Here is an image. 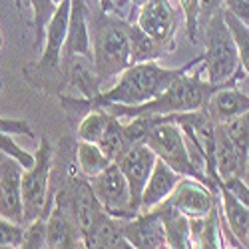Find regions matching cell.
I'll return each instance as SVG.
<instances>
[{"instance_id": "obj_15", "label": "cell", "mask_w": 249, "mask_h": 249, "mask_svg": "<svg viewBox=\"0 0 249 249\" xmlns=\"http://www.w3.org/2000/svg\"><path fill=\"white\" fill-rule=\"evenodd\" d=\"M243 78H247V76L235 78L230 84L217 88L203 106V110L210 114V118L215 124H225V122L249 112V94L239 88V82Z\"/></svg>"}, {"instance_id": "obj_11", "label": "cell", "mask_w": 249, "mask_h": 249, "mask_svg": "<svg viewBox=\"0 0 249 249\" xmlns=\"http://www.w3.org/2000/svg\"><path fill=\"white\" fill-rule=\"evenodd\" d=\"M22 174V163L0 152V215L18 223H24Z\"/></svg>"}, {"instance_id": "obj_26", "label": "cell", "mask_w": 249, "mask_h": 249, "mask_svg": "<svg viewBox=\"0 0 249 249\" xmlns=\"http://www.w3.org/2000/svg\"><path fill=\"white\" fill-rule=\"evenodd\" d=\"M219 126L223 128L227 138L235 143V148L241 152V156L247 160V156H249V112L225 122V124H219Z\"/></svg>"}, {"instance_id": "obj_37", "label": "cell", "mask_w": 249, "mask_h": 249, "mask_svg": "<svg viewBox=\"0 0 249 249\" xmlns=\"http://www.w3.org/2000/svg\"><path fill=\"white\" fill-rule=\"evenodd\" d=\"M241 178H243V181L249 185V156H247V161H245V170H243Z\"/></svg>"}, {"instance_id": "obj_16", "label": "cell", "mask_w": 249, "mask_h": 249, "mask_svg": "<svg viewBox=\"0 0 249 249\" xmlns=\"http://www.w3.org/2000/svg\"><path fill=\"white\" fill-rule=\"evenodd\" d=\"M124 221L110 215L104 210L88 230L82 233L84 235V247L88 249H132L130 241L124 235Z\"/></svg>"}, {"instance_id": "obj_30", "label": "cell", "mask_w": 249, "mask_h": 249, "mask_svg": "<svg viewBox=\"0 0 249 249\" xmlns=\"http://www.w3.org/2000/svg\"><path fill=\"white\" fill-rule=\"evenodd\" d=\"M185 20V34L192 42H197L199 34V0H178Z\"/></svg>"}, {"instance_id": "obj_27", "label": "cell", "mask_w": 249, "mask_h": 249, "mask_svg": "<svg viewBox=\"0 0 249 249\" xmlns=\"http://www.w3.org/2000/svg\"><path fill=\"white\" fill-rule=\"evenodd\" d=\"M28 4L32 8V16H34V30H36V40L34 46L40 48L44 42V32L46 26L50 22V18L56 10L58 4H54V0H28Z\"/></svg>"}, {"instance_id": "obj_29", "label": "cell", "mask_w": 249, "mask_h": 249, "mask_svg": "<svg viewBox=\"0 0 249 249\" xmlns=\"http://www.w3.org/2000/svg\"><path fill=\"white\" fill-rule=\"evenodd\" d=\"M46 217H36L26 223L24 230V249H42L46 247Z\"/></svg>"}, {"instance_id": "obj_10", "label": "cell", "mask_w": 249, "mask_h": 249, "mask_svg": "<svg viewBox=\"0 0 249 249\" xmlns=\"http://www.w3.org/2000/svg\"><path fill=\"white\" fill-rule=\"evenodd\" d=\"M158 161V156L154 154V150L148 146L146 142L136 143V146L128 148L124 152L116 163L122 170L124 178H126L130 192H132V205L134 210L140 212V203H142V192L146 188V183L154 172V165Z\"/></svg>"}, {"instance_id": "obj_32", "label": "cell", "mask_w": 249, "mask_h": 249, "mask_svg": "<svg viewBox=\"0 0 249 249\" xmlns=\"http://www.w3.org/2000/svg\"><path fill=\"white\" fill-rule=\"evenodd\" d=\"M0 132L10 134V136H28L34 140V132L26 120H16V118H0Z\"/></svg>"}, {"instance_id": "obj_13", "label": "cell", "mask_w": 249, "mask_h": 249, "mask_svg": "<svg viewBox=\"0 0 249 249\" xmlns=\"http://www.w3.org/2000/svg\"><path fill=\"white\" fill-rule=\"evenodd\" d=\"M124 235L132 249H163L168 247V235L161 213L158 210L140 212L124 221Z\"/></svg>"}, {"instance_id": "obj_17", "label": "cell", "mask_w": 249, "mask_h": 249, "mask_svg": "<svg viewBox=\"0 0 249 249\" xmlns=\"http://www.w3.org/2000/svg\"><path fill=\"white\" fill-rule=\"evenodd\" d=\"M179 181H181V176L176 170H172L165 161L158 160L154 165V172L146 183V188L142 192L140 212H150L154 207L161 205L163 201H168Z\"/></svg>"}, {"instance_id": "obj_40", "label": "cell", "mask_w": 249, "mask_h": 249, "mask_svg": "<svg viewBox=\"0 0 249 249\" xmlns=\"http://www.w3.org/2000/svg\"><path fill=\"white\" fill-rule=\"evenodd\" d=\"M60 2H64V0H54V4H60Z\"/></svg>"}, {"instance_id": "obj_35", "label": "cell", "mask_w": 249, "mask_h": 249, "mask_svg": "<svg viewBox=\"0 0 249 249\" xmlns=\"http://www.w3.org/2000/svg\"><path fill=\"white\" fill-rule=\"evenodd\" d=\"M98 6H100L104 12L114 14V0H98Z\"/></svg>"}, {"instance_id": "obj_3", "label": "cell", "mask_w": 249, "mask_h": 249, "mask_svg": "<svg viewBox=\"0 0 249 249\" xmlns=\"http://www.w3.org/2000/svg\"><path fill=\"white\" fill-rule=\"evenodd\" d=\"M90 36H92V64L102 84L116 80L132 64L128 20L118 14L104 12L90 14Z\"/></svg>"}, {"instance_id": "obj_36", "label": "cell", "mask_w": 249, "mask_h": 249, "mask_svg": "<svg viewBox=\"0 0 249 249\" xmlns=\"http://www.w3.org/2000/svg\"><path fill=\"white\" fill-rule=\"evenodd\" d=\"M146 2H148V0H130V4H132V8H134V12H136V14H138V8H140V6H143Z\"/></svg>"}, {"instance_id": "obj_41", "label": "cell", "mask_w": 249, "mask_h": 249, "mask_svg": "<svg viewBox=\"0 0 249 249\" xmlns=\"http://www.w3.org/2000/svg\"><path fill=\"white\" fill-rule=\"evenodd\" d=\"M245 247H249V233H247V243H245Z\"/></svg>"}, {"instance_id": "obj_28", "label": "cell", "mask_w": 249, "mask_h": 249, "mask_svg": "<svg viewBox=\"0 0 249 249\" xmlns=\"http://www.w3.org/2000/svg\"><path fill=\"white\" fill-rule=\"evenodd\" d=\"M24 230H26L24 223H18V221H12L4 215H0V247H10V249L22 247Z\"/></svg>"}, {"instance_id": "obj_24", "label": "cell", "mask_w": 249, "mask_h": 249, "mask_svg": "<svg viewBox=\"0 0 249 249\" xmlns=\"http://www.w3.org/2000/svg\"><path fill=\"white\" fill-rule=\"evenodd\" d=\"M98 146L104 150V154H106L112 161H116L124 152L128 150L126 134H124V122L120 118H116V116L110 118L108 128H106V132H104L102 140L98 142Z\"/></svg>"}, {"instance_id": "obj_7", "label": "cell", "mask_w": 249, "mask_h": 249, "mask_svg": "<svg viewBox=\"0 0 249 249\" xmlns=\"http://www.w3.org/2000/svg\"><path fill=\"white\" fill-rule=\"evenodd\" d=\"M146 143L154 150V154L158 156V160L165 161L172 170H176L181 178H192L197 179L205 185H210L213 192L219 194V188L213 185L203 174H199L196 170V165L192 163L190 152H188V143H185V136L183 130L179 128V124L174 122L172 114L161 116V122H158L156 126L150 130Z\"/></svg>"}, {"instance_id": "obj_8", "label": "cell", "mask_w": 249, "mask_h": 249, "mask_svg": "<svg viewBox=\"0 0 249 249\" xmlns=\"http://www.w3.org/2000/svg\"><path fill=\"white\" fill-rule=\"evenodd\" d=\"M90 183H92V190H94L98 201L110 215L120 217V219H130L140 213L134 210L130 185L116 161L110 163L102 174L92 178Z\"/></svg>"}, {"instance_id": "obj_14", "label": "cell", "mask_w": 249, "mask_h": 249, "mask_svg": "<svg viewBox=\"0 0 249 249\" xmlns=\"http://www.w3.org/2000/svg\"><path fill=\"white\" fill-rule=\"evenodd\" d=\"M46 247L48 249H74L84 247V237L78 225L76 215L68 207L52 203V210L46 215Z\"/></svg>"}, {"instance_id": "obj_22", "label": "cell", "mask_w": 249, "mask_h": 249, "mask_svg": "<svg viewBox=\"0 0 249 249\" xmlns=\"http://www.w3.org/2000/svg\"><path fill=\"white\" fill-rule=\"evenodd\" d=\"M128 36H130V52H132V64L138 62H150L160 60L168 54L163 46H160L156 40L143 32L136 22H128Z\"/></svg>"}, {"instance_id": "obj_12", "label": "cell", "mask_w": 249, "mask_h": 249, "mask_svg": "<svg viewBox=\"0 0 249 249\" xmlns=\"http://www.w3.org/2000/svg\"><path fill=\"white\" fill-rule=\"evenodd\" d=\"M168 201L185 217H205L219 203V194L197 179L181 178Z\"/></svg>"}, {"instance_id": "obj_31", "label": "cell", "mask_w": 249, "mask_h": 249, "mask_svg": "<svg viewBox=\"0 0 249 249\" xmlns=\"http://www.w3.org/2000/svg\"><path fill=\"white\" fill-rule=\"evenodd\" d=\"M0 152L6 154V156H12L14 160H18L20 163L24 165V170L30 168V165L34 163V154L26 152L18 146V143L12 140L10 134H4V132H0Z\"/></svg>"}, {"instance_id": "obj_33", "label": "cell", "mask_w": 249, "mask_h": 249, "mask_svg": "<svg viewBox=\"0 0 249 249\" xmlns=\"http://www.w3.org/2000/svg\"><path fill=\"white\" fill-rule=\"evenodd\" d=\"M221 185L227 190V192H231L241 203H245L247 207H249V185L243 181V178L241 176H237V178H230V179H225V181H221Z\"/></svg>"}, {"instance_id": "obj_5", "label": "cell", "mask_w": 249, "mask_h": 249, "mask_svg": "<svg viewBox=\"0 0 249 249\" xmlns=\"http://www.w3.org/2000/svg\"><path fill=\"white\" fill-rule=\"evenodd\" d=\"M70 6L72 0L60 2L50 18L44 32L42 56L36 64L24 66V78L38 90H48V86H58L64 64V46L70 26Z\"/></svg>"}, {"instance_id": "obj_34", "label": "cell", "mask_w": 249, "mask_h": 249, "mask_svg": "<svg viewBox=\"0 0 249 249\" xmlns=\"http://www.w3.org/2000/svg\"><path fill=\"white\" fill-rule=\"evenodd\" d=\"M221 6L249 26V0H221Z\"/></svg>"}, {"instance_id": "obj_21", "label": "cell", "mask_w": 249, "mask_h": 249, "mask_svg": "<svg viewBox=\"0 0 249 249\" xmlns=\"http://www.w3.org/2000/svg\"><path fill=\"white\" fill-rule=\"evenodd\" d=\"M110 163H114V161L104 154V150L98 146V143L78 140V143H76V165H78V172L82 176L92 179L106 170Z\"/></svg>"}, {"instance_id": "obj_20", "label": "cell", "mask_w": 249, "mask_h": 249, "mask_svg": "<svg viewBox=\"0 0 249 249\" xmlns=\"http://www.w3.org/2000/svg\"><path fill=\"white\" fill-rule=\"evenodd\" d=\"M161 213L163 225H165V235H168V247L172 249H190L194 247L192 235H190V217H185L179 210L170 203L163 201L161 205L154 207Z\"/></svg>"}, {"instance_id": "obj_4", "label": "cell", "mask_w": 249, "mask_h": 249, "mask_svg": "<svg viewBox=\"0 0 249 249\" xmlns=\"http://www.w3.org/2000/svg\"><path fill=\"white\" fill-rule=\"evenodd\" d=\"M203 34V72L207 80L213 84H225L237 76H243L239 52L235 40L230 32L223 10L219 8L215 14L207 18L201 28Z\"/></svg>"}, {"instance_id": "obj_2", "label": "cell", "mask_w": 249, "mask_h": 249, "mask_svg": "<svg viewBox=\"0 0 249 249\" xmlns=\"http://www.w3.org/2000/svg\"><path fill=\"white\" fill-rule=\"evenodd\" d=\"M203 72V64L192 68L190 72L181 74L178 80H174L170 88H165L160 96H156L154 100H148L143 104H136V106H122V104H110V106H104V110H108L112 116L120 118V120H132L138 116H168V114H185V112H196L201 110L210 96L225 86V84H213L210 80L201 78ZM247 76V74H243ZM241 78V76H237ZM235 80V78H233Z\"/></svg>"}, {"instance_id": "obj_1", "label": "cell", "mask_w": 249, "mask_h": 249, "mask_svg": "<svg viewBox=\"0 0 249 249\" xmlns=\"http://www.w3.org/2000/svg\"><path fill=\"white\" fill-rule=\"evenodd\" d=\"M199 64H203V54H199L197 58L190 60L188 64L179 68H163L158 64V60L138 62V64H130L124 72H120L114 80V84L108 90H102L96 98L86 100V98L60 96V104L68 116H84L92 108H104L110 106V104L136 106V104L154 100L165 88H170L174 80H178L181 74L190 72Z\"/></svg>"}, {"instance_id": "obj_19", "label": "cell", "mask_w": 249, "mask_h": 249, "mask_svg": "<svg viewBox=\"0 0 249 249\" xmlns=\"http://www.w3.org/2000/svg\"><path fill=\"white\" fill-rule=\"evenodd\" d=\"M245 161L247 160L235 148V143L227 138L223 128L219 124H215V165H217L219 179L225 181L230 178L241 176L245 170Z\"/></svg>"}, {"instance_id": "obj_18", "label": "cell", "mask_w": 249, "mask_h": 249, "mask_svg": "<svg viewBox=\"0 0 249 249\" xmlns=\"http://www.w3.org/2000/svg\"><path fill=\"white\" fill-rule=\"evenodd\" d=\"M219 203H221L225 230L241 243V247H245L249 233V207L241 203L231 192H227L221 183H219Z\"/></svg>"}, {"instance_id": "obj_25", "label": "cell", "mask_w": 249, "mask_h": 249, "mask_svg": "<svg viewBox=\"0 0 249 249\" xmlns=\"http://www.w3.org/2000/svg\"><path fill=\"white\" fill-rule=\"evenodd\" d=\"M221 10H223V18H225L227 26H230V32H231V36L235 40L239 60H241V68L249 78V26L243 24L241 20L235 18L231 12H227L223 6H221Z\"/></svg>"}, {"instance_id": "obj_38", "label": "cell", "mask_w": 249, "mask_h": 249, "mask_svg": "<svg viewBox=\"0 0 249 249\" xmlns=\"http://www.w3.org/2000/svg\"><path fill=\"white\" fill-rule=\"evenodd\" d=\"M14 6L18 12H22V0H14Z\"/></svg>"}, {"instance_id": "obj_9", "label": "cell", "mask_w": 249, "mask_h": 249, "mask_svg": "<svg viewBox=\"0 0 249 249\" xmlns=\"http://www.w3.org/2000/svg\"><path fill=\"white\" fill-rule=\"evenodd\" d=\"M136 24L150 34L160 46L168 50V54L176 46V30H178V12L172 0H148L138 8Z\"/></svg>"}, {"instance_id": "obj_39", "label": "cell", "mask_w": 249, "mask_h": 249, "mask_svg": "<svg viewBox=\"0 0 249 249\" xmlns=\"http://www.w3.org/2000/svg\"><path fill=\"white\" fill-rule=\"evenodd\" d=\"M2 46H4V34H2V30H0V50H2Z\"/></svg>"}, {"instance_id": "obj_23", "label": "cell", "mask_w": 249, "mask_h": 249, "mask_svg": "<svg viewBox=\"0 0 249 249\" xmlns=\"http://www.w3.org/2000/svg\"><path fill=\"white\" fill-rule=\"evenodd\" d=\"M110 118H112V114L104 108H92L90 112H86L82 116V120L78 124V130H76L78 140L98 143L108 128Z\"/></svg>"}, {"instance_id": "obj_6", "label": "cell", "mask_w": 249, "mask_h": 249, "mask_svg": "<svg viewBox=\"0 0 249 249\" xmlns=\"http://www.w3.org/2000/svg\"><path fill=\"white\" fill-rule=\"evenodd\" d=\"M54 148L42 138L34 154V163L22 174V203H24V225L36 217H46L54 203L52 170H54Z\"/></svg>"}]
</instances>
